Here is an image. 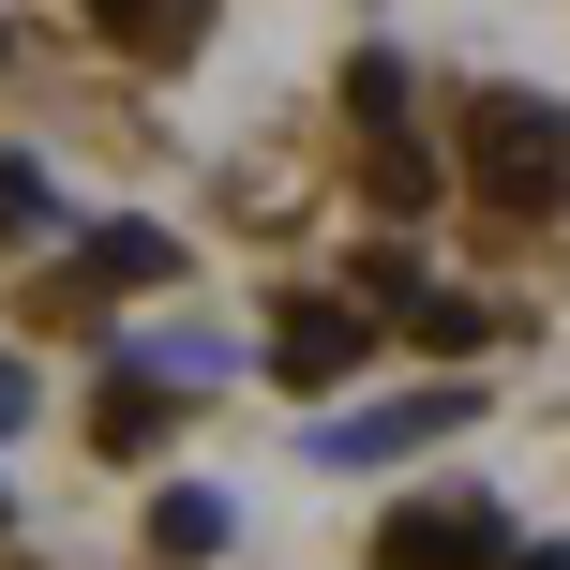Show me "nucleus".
Listing matches in <instances>:
<instances>
[{
	"label": "nucleus",
	"mask_w": 570,
	"mask_h": 570,
	"mask_svg": "<svg viewBox=\"0 0 570 570\" xmlns=\"http://www.w3.org/2000/svg\"><path fill=\"white\" fill-rule=\"evenodd\" d=\"M46 226V166H0V240H30Z\"/></svg>",
	"instance_id": "nucleus-13"
},
{
	"label": "nucleus",
	"mask_w": 570,
	"mask_h": 570,
	"mask_svg": "<svg viewBox=\"0 0 570 570\" xmlns=\"http://www.w3.org/2000/svg\"><path fill=\"white\" fill-rule=\"evenodd\" d=\"M150 541H166V556H226V495H196V481L150 495Z\"/></svg>",
	"instance_id": "nucleus-8"
},
{
	"label": "nucleus",
	"mask_w": 570,
	"mask_h": 570,
	"mask_svg": "<svg viewBox=\"0 0 570 570\" xmlns=\"http://www.w3.org/2000/svg\"><path fill=\"white\" fill-rule=\"evenodd\" d=\"M90 435H106V451H136V435H166V375H106V405H90Z\"/></svg>",
	"instance_id": "nucleus-7"
},
{
	"label": "nucleus",
	"mask_w": 570,
	"mask_h": 570,
	"mask_svg": "<svg viewBox=\"0 0 570 570\" xmlns=\"http://www.w3.org/2000/svg\"><path fill=\"white\" fill-rule=\"evenodd\" d=\"M90 30H106V46H136V60H180L210 30V0H90Z\"/></svg>",
	"instance_id": "nucleus-5"
},
{
	"label": "nucleus",
	"mask_w": 570,
	"mask_h": 570,
	"mask_svg": "<svg viewBox=\"0 0 570 570\" xmlns=\"http://www.w3.org/2000/svg\"><path fill=\"white\" fill-rule=\"evenodd\" d=\"M405 315H421V345H451V361H465V345H495V331H511L495 301H451V285H421Z\"/></svg>",
	"instance_id": "nucleus-9"
},
{
	"label": "nucleus",
	"mask_w": 570,
	"mask_h": 570,
	"mask_svg": "<svg viewBox=\"0 0 570 570\" xmlns=\"http://www.w3.org/2000/svg\"><path fill=\"white\" fill-rule=\"evenodd\" d=\"M345 120L361 136H405V60H345Z\"/></svg>",
	"instance_id": "nucleus-10"
},
{
	"label": "nucleus",
	"mask_w": 570,
	"mask_h": 570,
	"mask_svg": "<svg viewBox=\"0 0 570 570\" xmlns=\"http://www.w3.org/2000/svg\"><path fill=\"white\" fill-rule=\"evenodd\" d=\"M16 421H30V375H16V361H0V435H16Z\"/></svg>",
	"instance_id": "nucleus-14"
},
{
	"label": "nucleus",
	"mask_w": 570,
	"mask_h": 570,
	"mask_svg": "<svg viewBox=\"0 0 570 570\" xmlns=\"http://www.w3.org/2000/svg\"><path fill=\"white\" fill-rule=\"evenodd\" d=\"M495 556H511L495 495H405V511L375 525V570H495Z\"/></svg>",
	"instance_id": "nucleus-2"
},
{
	"label": "nucleus",
	"mask_w": 570,
	"mask_h": 570,
	"mask_svg": "<svg viewBox=\"0 0 570 570\" xmlns=\"http://www.w3.org/2000/svg\"><path fill=\"white\" fill-rule=\"evenodd\" d=\"M76 271H90V285H166V271H180V240H166V226H106Z\"/></svg>",
	"instance_id": "nucleus-6"
},
{
	"label": "nucleus",
	"mask_w": 570,
	"mask_h": 570,
	"mask_svg": "<svg viewBox=\"0 0 570 570\" xmlns=\"http://www.w3.org/2000/svg\"><path fill=\"white\" fill-rule=\"evenodd\" d=\"M375 196H391V210H421V196H435V166H421L405 136H375Z\"/></svg>",
	"instance_id": "nucleus-12"
},
{
	"label": "nucleus",
	"mask_w": 570,
	"mask_h": 570,
	"mask_svg": "<svg viewBox=\"0 0 570 570\" xmlns=\"http://www.w3.org/2000/svg\"><path fill=\"white\" fill-rule=\"evenodd\" d=\"M495 570H570V541H525V556H495Z\"/></svg>",
	"instance_id": "nucleus-15"
},
{
	"label": "nucleus",
	"mask_w": 570,
	"mask_h": 570,
	"mask_svg": "<svg viewBox=\"0 0 570 570\" xmlns=\"http://www.w3.org/2000/svg\"><path fill=\"white\" fill-rule=\"evenodd\" d=\"M361 301H285L271 315V375H285V391H345V375H361Z\"/></svg>",
	"instance_id": "nucleus-3"
},
{
	"label": "nucleus",
	"mask_w": 570,
	"mask_h": 570,
	"mask_svg": "<svg viewBox=\"0 0 570 570\" xmlns=\"http://www.w3.org/2000/svg\"><path fill=\"white\" fill-rule=\"evenodd\" d=\"M421 285H435V271L405 256V240H375V256H361V301H391V315H405V301H421Z\"/></svg>",
	"instance_id": "nucleus-11"
},
{
	"label": "nucleus",
	"mask_w": 570,
	"mask_h": 570,
	"mask_svg": "<svg viewBox=\"0 0 570 570\" xmlns=\"http://www.w3.org/2000/svg\"><path fill=\"white\" fill-rule=\"evenodd\" d=\"M465 391H405V405H345L331 435H315V465H361V451H421V435H451Z\"/></svg>",
	"instance_id": "nucleus-4"
},
{
	"label": "nucleus",
	"mask_w": 570,
	"mask_h": 570,
	"mask_svg": "<svg viewBox=\"0 0 570 570\" xmlns=\"http://www.w3.org/2000/svg\"><path fill=\"white\" fill-rule=\"evenodd\" d=\"M465 180H481V210H570V106L556 90H481L465 106Z\"/></svg>",
	"instance_id": "nucleus-1"
}]
</instances>
